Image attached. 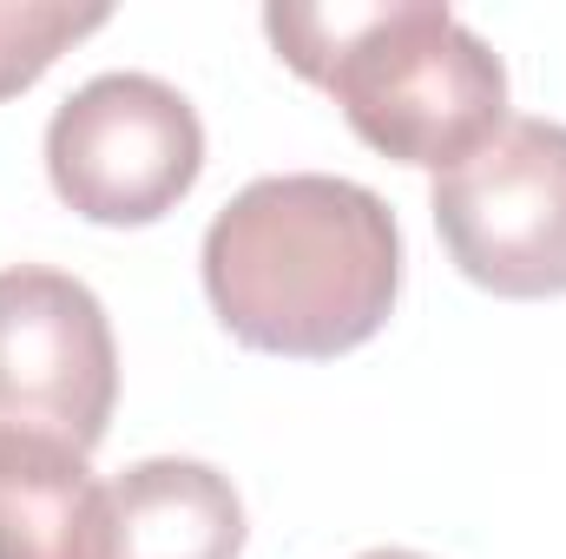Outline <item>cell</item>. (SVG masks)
I'll return each mask as SVG.
<instances>
[{
	"label": "cell",
	"instance_id": "9",
	"mask_svg": "<svg viewBox=\"0 0 566 559\" xmlns=\"http://www.w3.org/2000/svg\"><path fill=\"white\" fill-rule=\"evenodd\" d=\"M356 559H428V553H409V547H376V553H356Z\"/></svg>",
	"mask_w": 566,
	"mask_h": 559
},
{
	"label": "cell",
	"instance_id": "6",
	"mask_svg": "<svg viewBox=\"0 0 566 559\" xmlns=\"http://www.w3.org/2000/svg\"><path fill=\"white\" fill-rule=\"evenodd\" d=\"M113 487L60 434L0 428V559H106Z\"/></svg>",
	"mask_w": 566,
	"mask_h": 559
},
{
	"label": "cell",
	"instance_id": "4",
	"mask_svg": "<svg viewBox=\"0 0 566 559\" xmlns=\"http://www.w3.org/2000/svg\"><path fill=\"white\" fill-rule=\"evenodd\" d=\"M434 231L454 271L494 296H566V126L507 119L434 178Z\"/></svg>",
	"mask_w": 566,
	"mask_h": 559
},
{
	"label": "cell",
	"instance_id": "7",
	"mask_svg": "<svg viewBox=\"0 0 566 559\" xmlns=\"http://www.w3.org/2000/svg\"><path fill=\"white\" fill-rule=\"evenodd\" d=\"M244 500L211 461L151 454L113 481L106 559H238Z\"/></svg>",
	"mask_w": 566,
	"mask_h": 559
},
{
	"label": "cell",
	"instance_id": "1",
	"mask_svg": "<svg viewBox=\"0 0 566 559\" xmlns=\"http://www.w3.org/2000/svg\"><path fill=\"white\" fill-rule=\"evenodd\" d=\"M218 323L264 356L329 362L363 349L402 289L396 211L329 171H283L244 184L198 251Z\"/></svg>",
	"mask_w": 566,
	"mask_h": 559
},
{
	"label": "cell",
	"instance_id": "3",
	"mask_svg": "<svg viewBox=\"0 0 566 559\" xmlns=\"http://www.w3.org/2000/svg\"><path fill=\"white\" fill-rule=\"evenodd\" d=\"M205 171L198 106L158 73H99L46 119V178L86 224H158Z\"/></svg>",
	"mask_w": 566,
	"mask_h": 559
},
{
	"label": "cell",
	"instance_id": "8",
	"mask_svg": "<svg viewBox=\"0 0 566 559\" xmlns=\"http://www.w3.org/2000/svg\"><path fill=\"white\" fill-rule=\"evenodd\" d=\"M113 7H73V0H0V99L27 93L66 46L99 33Z\"/></svg>",
	"mask_w": 566,
	"mask_h": 559
},
{
	"label": "cell",
	"instance_id": "5",
	"mask_svg": "<svg viewBox=\"0 0 566 559\" xmlns=\"http://www.w3.org/2000/svg\"><path fill=\"white\" fill-rule=\"evenodd\" d=\"M119 409V342L106 303L66 271H0V428L60 434L93 454Z\"/></svg>",
	"mask_w": 566,
	"mask_h": 559
},
{
	"label": "cell",
	"instance_id": "2",
	"mask_svg": "<svg viewBox=\"0 0 566 559\" xmlns=\"http://www.w3.org/2000/svg\"><path fill=\"white\" fill-rule=\"evenodd\" d=\"M290 73L323 86L349 133L396 165L454 171L507 126L501 53L441 0L369 7H264Z\"/></svg>",
	"mask_w": 566,
	"mask_h": 559
}]
</instances>
